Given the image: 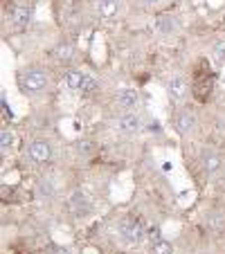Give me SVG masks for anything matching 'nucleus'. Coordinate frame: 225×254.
I'll list each match as a JSON object with an SVG mask.
<instances>
[{"mask_svg":"<svg viewBox=\"0 0 225 254\" xmlns=\"http://www.w3.org/2000/svg\"><path fill=\"white\" fill-rule=\"evenodd\" d=\"M97 88H99V79H97L95 74H90V72H86V79H83L81 90H79V92H83V95H90V92H95Z\"/></svg>","mask_w":225,"mask_h":254,"instance_id":"nucleus-16","label":"nucleus"},{"mask_svg":"<svg viewBox=\"0 0 225 254\" xmlns=\"http://www.w3.org/2000/svg\"><path fill=\"white\" fill-rule=\"evenodd\" d=\"M95 11L101 20H115L122 14V0H95Z\"/></svg>","mask_w":225,"mask_h":254,"instance_id":"nucleus-8","label":"nucleus"},{"mask_svg":"<svg viewBox=\"0 0 225 254\" xmlns=\"http://www.w3.org/2000/svg\"><path fill=\"white\" fill-rule=\"evenodd\" d=\"M198 126V117L194 111H189V108H182V111L176 113V117H173V128H176L178 135H189L194 133Z\"/></svg>","mask_w":225,"mask_h":254,"instance_id":"nucleus-5","label":"nucleus"},{"mask_svg":"<svg viewBox=\"0 0 225 254\" xmlns=\"http://www.w3.org/2000/svg\"><path fill=\"white\" fill-rule=\"evenodd\" d=\"M120 236L122 241L131 245H138L140 241L144 239V225L142 221H135V218H126V221L120 223Z\"/></svg>","mask_w":225,"mask_h":254,"instance_id":"nucleus-4","label":"nucleus"},{"mask_svg":"<svg viewBox=\"0 0 225 254\" xmlns=\"http://www.w3.org/2000/svg\"><path fill=\"white\" fill-rule=\"evenodd\" d=\"M7 16H9V23L14 25L16 29H25L29 23H32L34 5L32 2H14Z\"/></svg>","mask_w":225,"mask_h":254,"instance_id":"nucleus-3","label":"nucleus"},{"mask_svg":"<svg viewBox=\"0 0 225 254\" xmlns=\"http://www.w3.org/2000/svg\"><path fill=\"white\" fill-rule=\"evenodd\" d=\"M201 167L207 176H212V173L221 171V167H223V158H221L214 149H203L201 151Z\"/></svg>","mask_w":225,"mask_h":254,"instance_id":"nucleus-9","label":"nucleus"},{"mask_svg":"<svg viewBox=\"0 0 225 254\" xmlns=\"http://www.w3.org/2000/svg\"><path fill=\"white\" fill-rule=\"evenodd\" d=\"M72 54H75V48H72L70 41H61V43L54 48V57H57V61H61V63L70 61Z\"/></svg>","mask_w":225,"mask_h":254,"instance_id":"nucleus-15","label":"nucleus"},{"mask_svg":"<svg viewBox=\"0 0 225 254\" xmlns=\"http://www.w3.org/2000/svg\"><path fill=\"white\" fill-rule=\"evenodd\" d=\"M167 92L171 97V101H182L187 97V92H189V86H187V81L180 74H173L167 83Z\"/></svg>","mask_w":225,"mask_h":254,"instance_id":"nucleus-11","label":"nucleus"},{"mask_svg":"<svg viewBox=\"0 0 225 254\" xmlns=\"http://www.w3.org/2000/svg\"><path fill=\"white\" fill-rule=\"evenodd\" d=\"M83 79H86V72L83 70H70L66 74V86L70 88V90H81V83H83Z\"/></svg>","mask_w":225,"mask_h":254,"instance_id":"nucleus-14","label":"nucleus"},{"mask_svg":"<svg viewBox=\"0 0 225 254\" xmlns=\"http://www.w3.org/2000/svg\"><path fill=\"white\" fill-rule=\"evenodd\" d=\"M70 209L75 211L77 218H83V216H88L92 211V202L83 191H75L70 196Z\"/></svg>","mask_w":225,"mask_h":254,"instance_id":"nucleus-10","label":"nucleus"},{"mask_svg":"<svg viewBox=\"0 0 225 254\" xmlns=\"http://www.w3.org/2000/svg\"><path fill=\"white\" fill-rule=\"evenodd\" d=\"M140 7H144V9H153V7H158V5H162L164 0H135Z\"/></svg>","mask_w":225,"mask_h":254,"instance_id":"nucleus-21","label":"nucleus"},{"mask_svg":"<svg viewBox=\"0 0 225 254\" xmlns=\"http://www.w3.org/2000/svg\"><path fill=\"white\" fill-rule=\"evenodd\" d=\"M14 146V135H11L9 128L0 130V149H2V155H7V151H11Z\"/></svg>","mask_w":225,"mask_h":254,"instance_id":"nucleus-17","label":"nucleus"},{"mask_svg":"<svg viewBox=\"0 0 225 254\" xmlns=\"http://www.w3.org/2000/svg\"><path fill=\"white\" fill-rule=\"evenodd\" d=\"M151 254H173V245L164 239L153 241V243H151Z\"/></svg>","mask_w":225,"mask_h":254,"instance_id":"nucleus-18","label":"nucleus"},{"mask_svg":"<svg viewBox=\"0 0 225 254\" xmlns=\"http://www.w3.org/2000/svg\"><path fill=\"white\" fill-rule=\"evenodd\" d=\"M142 97H140V90H133V88H124V90L117 92L115 97V106L124 113H135V108L140 106Z\"/></svg>","mask_w":225,"mask_h":254,"instance_id":"nucleus-7","label":"nucleus"},{"mask_svg":"<svg viewBox=\"0 0 225 254\" xmlns=\"http://www.w3.org/2000/svg\"><path fill=\"white\" fill-rule=\"evenodd\" d=\"M57 254H70V250H66V248H57Z\"/></svg>","mask_w":225,"mask_h":254,"instance_id":"nucleus-22","label":"nucleus"},{"mask_svg":"<svg viewBox=\"0 0 225 254\" xmlns=\"http://www.w3.org/2000/svg\"><path fill=\"white\" fill-rule=\"evenodd\" d=\"M155 29H158L160 34H164V36H171V34H176L178 29H180V20L173 14H160L158 18H155Z\"/></svg>","mask_w":225,"mask_h":254,"instance_id":"nucleus-12","label":"nucleus"},{"mask_svg":"<svg viewBox=\"0 0 225 254\" xmlns=\"http://www.w3.org/2000/svg\"><path fill=\"white\" fill-rule=\"evenodd\" d=\"M16 79H18L20 92L27 97L43 95V92L48 90V83H50V74H48V70H43V67H23Z\"/></svg>","mask_w":225,"mask_h":254,"instance_id":"nucleus-1","label":"nucleus"},{"mask_svg":"<svg viewBox=\"0 0 225 254\" xmlns=\"http://www.w3.org/2000/svg\"><path fill=\"white\" fill-rule=\"evenodd\" d=\"M27 155L34 164H48L50 160H52V144H50L48 139H34V142L29 144Z\"/></svg>","mask_w":225,"mask_h":254,"instance_id":"nucleus-6","label":"nucleus"},{"mask_svg":"<svg viewBox=\"0 0 225 254\" xmlns=\"http://www.w3.org/2000/svg\"><path fill=\"white\" fill-rule=\"evenodd\" d=\"M113 128L124 135H138L140 130L144 128V122L138 113H122L120 117L113 120Z\"/></svg>","mask_w":225,"mask_h":254,"instance_id":"nucleus-2","label":"nucleus"},{"mask_svg":"<svg viewBox=\"0 0 225 254\" xmlns=\"http://www.w3.org/2000/svg\"><path fill=\"white\" fill-rule=\"evenodd\" d=\"M36 191H39V196H43V198H52L54 196L52 180H50V178H43V180L39 183V189H36Z\"/></svg>","mask_w":225,"mask_h":254,"instance_id":"nucleus-19","label":"nucleus"},{"mask_svg":"<svg viewBox=\"0 0 225 254\" xmlns=\"http://www.w3.org/2000/svg\"><path fill=\"white\" fill-rule=\"evenodd\" d=\"M205 227L212 232H219L225 227V214L223 211H210V214L205 216Z\"/></svg>","mask_w":225,"mask_h":254,"instance_id":"nucleus-13","label":"nucleus"},{"mask_svg":"<svg viewBox=\"0 0 225 254\" xmlns=\"http://www.w3.org/2000/svg\"><path fill=\"white\" fill-rule=\"evenodd\" d=\"M212 54H214V61L219 65H225V41H216L214 48H212Z\"/></svg>","mask_w":225,"mask_h":254,"instance_id":"nucleus-20","label":"nucleus"}]
</instances>
